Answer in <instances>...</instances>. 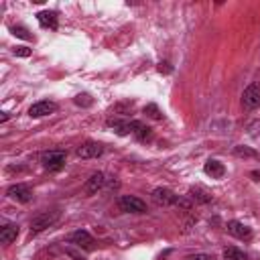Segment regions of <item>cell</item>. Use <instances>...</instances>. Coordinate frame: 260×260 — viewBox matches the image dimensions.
<instances>
[{
	"mask_svg": "<svg viewBox=\"0 0 260 260\" xmlns=\"http://www.w3.org/2000/svg\"><path fill=\"white\" fill-rule=\"evenodd\" d=\"M152 201L156 203V205H160V207H169V205H177V201H179V197L171 191V189H167V187H156L154 191H152Z\"/></svg>",
	"mask_w": 260,
	"mask_h": 260,
	"instance_id": "cell-3",
	"label": "cell"
},
{
	"mask_svg": "<svg viewBox=\"0 0 260 260\" xmlns=\"http://www.w3.org/2000/svg\"><path fill=\"white\" fill-rule=\"evenodd\" d=\"M189 195H191V199L197 201V203H209V201H211V193L205 191L203 187H191V189H189Z\"/></svg>",
	"mask_w": 260,
	"mask_h": 260,
	"instance_id": "cell-15",
	"label": "cell"
},
{
	"mask_svg": "<svg viewBox=\"0 0 260 260\" xmlns=\"http://www.w3.org/2000/svg\"><path fill=\"white\" fill-rule=\"evenodd\" d=\"M144 114H146V116H150V118H154V120H160V118H162L160 110H158L154 104H148V106H144Z\"/></svg>",
	"mask_w": 260,
	"mask_h": 260,
	"instance_id": "cell-20",
	"label": "cell"
},
{
	"mask_svg": "<svg viewBox=\"0 0 260 260\" xmlns=\"http://www.w3.org/2000/svg\"><path fill=\"white\" fill-rule=\"evenodd\" d=\"M75 104H79V106H81V104H83V106H89V104H91V100H89V95H87V93H79V95L75 98Z\"/></svg>",
	"mask_w": 260,
	"mask_h": 260,
	"instance_id": "cell-22",
	"label": "cell"
},
{
	"mask_svg": "<svg viewBox=\"0 0 260 260\" xmlns=\"http://www.w3.org/2000/svg\"><path fill=\"white\" fill-rule=\"evenodd\" d=\"M223 258L225 260H246V254L238 248H225L223 250Z\"/></svg>",
	"mask_w": 260,
	"mask_h": 260,
	"instance_id": "cell-18",
	"label": "cell"
},
{
	"mask_svg": "<svg viewBox=\"0 0 260 260\" xmlns=\"http://www.w3.org/2000/svg\"><path fill=\"white\" fill-rule=\"evenodd\" d=\"M185 260H213V258H211L209 254H203V252H201V254H191V256H187Z\"/></svg>",
	"mask_w": 260,
	"mask_h": 260,
	"instance_id": "cell-23",
	"label": "cell"
},
{
	"mask_svg": "<svg viewBox=\"0 0 260 260\" xmlns=\"http://www.w3.org/2000/svg\"><path fill=\"white\" fill-rule=\"evenodd\" d=\"M118 207H120V211H126V213H144L146 211V203L132 195H122L118 199Z\"/></svg>",
	"mask_w": 260,
	"mask_h": 260,
	"instance_id": "cell-2",
	"label": "cell"
},
{
	"mask_svg": "<svg viewBox=\"0 0 260 260\" xmlns=\"http://www.w3.org/2000/svg\"><path fill=\"white\" fill-rule=\"evenodd\" d=\"M16 236H18V225H16V223H6V225L0 230V242H4V244L14 242Z\"/></svg>",
	"mask_w": 260,
	"mask_h": 260,
	"instance_id": "cell-14",
	"label": "cell"
},
{
	"mask_svg": "<svg viewBox=\"0 0 260 260\" xmlns=\"http://www.w3.org/2000/svg\"><path fill=\"white\" fill-rule=\"evenodd\" d=\"M160 73H171V67H169V63H158V67H156Z\"/></svg>",
	"mask_w": 260,
	"mask_h": 260,
	"instance_id": "cell-25",
	"label": "cell"
},
{
	"mask_svg": "<svg viewBox=\"0 0 260 260\" xmlns=\"http://www.w3.org/2000/svg\"><path fill=\"white\" fill-rule=\"evenodd\" d=\"M14 55H18V57H28V55H30V49H28V47H16V49H14Z\"/></svg>",
	"mask_w": 260,
	"mask_h": 260,
	"instance_id": "cell-24",
	"label": "cell"
},
{
	"mask_svg": "<svg viewBox=\"0 0 260 260\" xmlns=\"http://www.w3.org/2000/svg\"><path fill=\"white\" fill-rule=\"evenodd\" d=\"M8 195H10L14 201L26 203V201H30L32 191H30V187H26V185H22V183H16V185H10V187H8Z\"/></svg>",
	"mask_w": 260,
	"mask_h": 260,
	"instance_id": "cell-8",
	"label": "cell"
},
{
	"mask_svg": "<svg viewBox=\"0 0 260 260\" xmlns=\"http://www.w3.org/2000/svg\"><path fill=\"white\" fill-rule=\"evenodd\" d=\"M102 152H104V146L100 142H83L75 150V154L79 158H98Z\"/></svg>",
	"mask_w": 260,
	"mask_h": 260,
	"instance_id": "cell-7",
	"label": "cell"
},
{
	"mask_svg": "<svg viewBox=\"0 0 260 260\" xmlns=\"http://www.w3.org/2000/svg\"><path fill=\"white\" fill-rule=\"evenodd\" d=\"M132 134H134L138 140H148V138H150V128L144 126L142 122H132Z\"/></svg>",
	"mask_w": 260,
	"mask_h": 260,
	"instance_id": "cell-17",
	"label": "cell"
},
{
	"mask_svg": "<svg viewBox=\"0 0 260 260\" xmlns=\"http://www.w3.org/2000/svg\"><path fill=\"white\" fill-rule=\"evenodd\" d=\"M53 112H57V104L49 102V100H41V102H37V104H32L28 108V116L30 118H43V116H49Z\"/></svg>",
	"mask_w": 260,
	"mask_h": 260,
	"instance_id": "cell-6",
	"label": "cell"
},
{
	"mask_svg": "<svg viewBox=\"0 0 260 260\" xmlns=\"http://www.w3.org/2000/svg\"><path fill=\"white\" fill-rule=\"evenodd\" d=\"M37 18H39L41 26H45V28H57V12H53V10H43V12L37 14Z\"/></svg>",
	"mask_w": 260,
	"mask_h": 260,
	"instance_id": "cell-13",
	"label": "cell"
},
{
	"mask_svg": "<svg viewBox=\"0 0 260 260\" xmlns=\"http://www.w3.org/2000/svg\"><path fill=\"white\" fill-rule=\"evenodd\" d=\"M228 232L232 234V236H236L238 240H250V236H252V230L248 228V225H244L242 221H238V219H232V221H228Z\"/></svg>",
	"mask_w": 260,
	"mask_h": 260,
	"instance_id": "cell-9",
	"label": "cell"
},
{
	"mask_svg": "<svg viewBox=\"0 0 260 260\" xmlns=\"http://www.w3.org/2000/svg\"><path fill=\"white\" fill-rule=\"evenodd\" d=\"M110 126H112L114 132L120 134V136L132 134V122H126V120H110Z\"/></svg>",
	"mask_w": 260,
	"mask_h": 260,
	"instance_id": "cell-16",
	"label": "cell"
},
{
	"mask_svg": "<svg viewBox=\"0 0 260 260\" xmlns=\"http://www.w3.org/2000/svg\"><path fill=\"white\" fill-rule=\"evenodd\" d=\"M234 154L236 156H248V158H256L258 156V152L252 150V148H248V146H236L234 148Z\"/></svg>",
	"mask_w": 260,
	"mask_h": 260,
	"instance_id": "cell-19",
	"label": "cell"
},
{
	"mask_svg": "<svg viewBox=\"0 0 260 260\" xmlns=\"http://www.w3.org/2000/svg\"><path fill=\"white\" fill-rule=\"evenodd\" d=\"M104 183H106V177H104V173H93L87 181H85V185H83V191L87 193V195H93V193H98L102 187H104Z\"/></svg>",
	"mask_w": 260,
	"mask_h": 260,
	"instance_id": "cell-10",
	"label": "cell"
},
{
	"mask_svg": "<svg viewBox=\"0 0 260 260\" xmlns=\"http://www.w3.org/2000/svg\"><path fill=\"white\" fill-rule=\"evenodd\" d=\"M203 171H205V175H209L211 179H221L223 173H225L223 165H221L219 160H215V158H209V160L203 165Z\"/></svg>",
	"mask_w": 260,
	"mask_h": 260,
	"instance_id": "cell-12",
	"label": "cell"
},
{
	"mask_svg": "<svg viewBox=\"0 0 260 260\" xmlns=\"http://www.w3.org/2000/svg\"><path fill=\"white\" fill-rule=\"evenodd\" d=\"M69 242L75 244V246H79V248H91L93 238L89 236V232H85V230H77V232H73V234L69 236Z\"/></svg>",
	"mask_w": 260,
	"mask_h": 260,
	"instance_id": "cell-11",
	"label": "cell"
},
{
	"mask_svg": "<svg viewBox=\"0 0 260 260\" xmlns=\"http://www.w3.org/2000/svg\"><path fill=\"white\" fill-rule=\"evenodd\" d=\"M12 32H14L16 37H20V39H30L28 30H26L24 26H12Z\"/></svg>",
	"mask_w": 260,
	"mask_h": 260,
	"instance_id": "cell-21",
	"label": "cell"
},
{
	"mask_svg": "<svg viewBox=\"0 0 260 260\" xmlns=\"http://www.w3.org/2000/svg\"><path fill=\"white\" fill-rule=\"evenodd\" d=\"M59 211L57 209H51V211H41L39 215H35L32 217V221H30V234H39V232H43V230H47V228H51L57 219H59Z\"/></svg>",
	"mask_w": 260,
	"mask_h": 260,
	"instance_id": "cell-1",
	"label": "cell"
},
{
	"mask_svg": "<svg viewBox=\"0 0 260 260\" xmlns=\"http://www.w3.org/2000/svg\"><path fill=\"white\" fill-rule=\"evenodd\" d=\"M242 106L248 110H256L260 106V85L258 83H250L244 93H242Z\"/></svg>",
	"mask_w": 260,
	"mask_h": 260,
	"instance_id": "cell-4",
	"label": "cell"
},
{
	"mask_svg": "<svg viewBox=\"0 0 260 260\" xmlns=\"http://www.w3.org/2000/svg\"><path fill=\"white\" fill-rule=\"evenodd\" d=\"M41 162H43V167L47 171H59L65 165V152L63 150H51V152L43 154Z\"/></svg>",
	"mask_w": 260,
	"mask_h": 260,
	"instance_id": "cell-5",
	"label": "cell"
}]
</instances>
